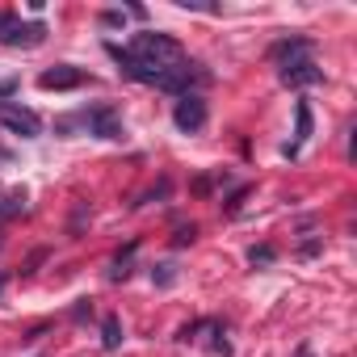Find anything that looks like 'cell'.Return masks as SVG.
<instances>
[{"instance_id":"cell-2","label":"cell","mask_w":357,"mask_h":357,"mask_svg":"<svg viewBox=\"0 0 357 357\" xmlns=\"http://www.w3.org/2000/svg\"><path fill=\"white\" fill-rule=\"evenodd\" d=\"M47 26L43 22H22L13 13H0V43L5 47H43Z\"/></svg>"},{"instance_id":"cell-6","label":"cell","mask_w":357,"mask_h":357,"mask_svg":"<svg viewBox=\"0 0 357 357\" xmlns=\"http://www.w3.org/2000/svg\"><path fill=\"white\" fill-rule=\"evenodd\" d=\"M84 122H89V130L101 135V139H122V122H118L114 105H97V109H89Z\"/></svg>"},{"instance_id":"cell-11","label":"cell","mask_w":357,"mask_h":357,"mask_svg":"<svg viewBox=\"0 0 357 357\" xmlns=\"http://www.w3.org/2000/svg\"><path fill=\"white\" fill-rule=\"evenodd\" d=\"M151 278H155L160 286H172V282H176V269H172V265H155V269H151Z\"/></svg>"},{"instance_id":"cell-5","label":"cell","mask_w":357,"mask_h":357,"mask_svg":"<svg viewBox=\"0 0 357 357\" xmlns=\"http://www.w3.org/2000/svg\"><path fill=\"white\" fill-rule=\"evenodd\" d=\"M38 84H43L47 93H63V89H80V84H84V72H80V68H72V63H59V68H47V72L38 76Z\"/></svg>"},{"instance_id":"cell-12","label":"cell","mask_w":357,"mask_h":357,"mask_svg":"<svg viewBox=\"0 0 357 357\" xmlns=\"http://www.w3.org/2000/svg\"><path fill=\"white\" fill-rule=\"evenodd\" d=\"M194 236H198V227H181V231H176V248H185V244H194Z\"/></svg>"},{"instance_id":"cell-13","label":"cell","mask_w":357,"mask_h":357,"mask_svg":"<svg viewBox=\"0 0 357 357\" xmlns=\"http://www.w3.org/2000/svg\"><path fill=\"white\" fill-rule=\"evenodd\" d=\"M0 160H9V155H5V151H0Z\"/></svg>"},{"instance_id":"cell-4","label":"cell","mask_w":357,"mask_h":357,"mask_svg":"<svg viewBox=\"0 0 357 357\" xmlns=\"http://www.w3.org/2000/svg\"><path fill=\"white\" fill-rule=\"evenodd\" d=\"M172 122H176V130H185V135H198V130L206 126V101H202L198 93H185V97H176V105H172Z\"/></svg>"},{"instance_id":"cell-9","label":"cell","mask_w":357,"mask_h":357,"mask_svg":"<svg viewBox=\"0 0 357 357\" xmlns=\"http://www.w3.org/2000/svg\"><path fill=\"white\" fill-rule=\"evenodd\" d=\"M101 344H105V349H118V344H122V328H118L114 315H105V324H101Z\"/></svg>"},{"instance_id":"cell-10","label":"cell","mask_w":357,"mask_h":357,"mask_svg":"<svg viewBox=\"0 0 357 357\" xmlns=\"http://www.w3.org/2000/svg\"><path fill=\"white\" fill-rule=\"evenodd\" d=\"M248 261H252V265H273V261H278V252H273L269 244H261V248H252V252H248Z\"/></svg>"},{"instance_id":"cell-7","label":"cell","mask_w":357,"mask_h":357,"mask_svg":"<svg viewBox=\"0 0 357 357\" xmlns=\"http://www.w3.org/2000/svg\"><path fill=\"white\" fill-rule=\"evenodd\" d=\"M26 211V190H9V194H0V219H13Z\"/></svg>"},{"instance_id":"cell-8","label":"cell","mask_w":357,"mask_h":357,"mask_svg":"<svg viewBox=\"0 0 357 357\" xmlns=\"http://www.w3.org/2000/svg\"><path fill=\"white\" fill-rule=\"evenodd\" d=\"M307 139H311V105L298 101V135H294V147H286V155H294L298 143H307Z\"/></svg>"},{"instance_id":"cell-3","label":"cell","mask_w":357,"mask_h":357,"mask_svg":"<svg viewBox=\"0 0 357 357\" xmlns=\"http://www.w3.org/2000/svg\"><path fill=\"white\" fill-rule=\"evenodd\" d=\"M0 126L13 130V135H22V139H38V135H43L38 114L26 109V105H17V101H5V105H0Z\"/></svg>"},{"instance_id":"cell-1","label":"cell","mask_w":357,"mask_h":357,"mask_svg":"<svg viewBox=\"0 0 357 357\" xmlns=\"http://www.w3.org/2000/svg\"><path fill=\"white\" fill-rule=\"evenodd\" d=\"M269 55L282 59L278 76H282L286 89H311V84L324 80V68L311 59V43H307V38H282V43H273Z\"/></svg>"}]
</instances>
